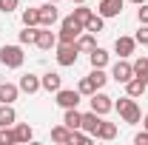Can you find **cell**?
Wrapping results in <instances>:
<instances>
[{"label": "cell", "instance_id": "7", "mask_svg": "<svg viewBox=\"0 0 148 145\" xmlns=\"http://www.w3.org/2000/svg\"><path fill=\"white\" fill-rule=\"evenodd\" d=\"M131 77H134V66H131L125 57H120V60L111 66V80H117V83H123V85H125Z\"/></svg>", "mask_w": 148, "mask_h": 145}, {"label": "cell", "instance_id": "5", "mask_svg": "<svg viewBox=\"0 0 148 145\" xmlns=\"http://www.w3.org/2000/svg\"><path fill=\"white\" fill-rule=\"evenodd\" d=\"M80 100H83V94H80L77 88H60V91H54V103L63 111H66V108H77Z\"/></svg>", "mask_w": 148, "mask_h": 145}, {"label": "cell", "instance_id": "29", "mask_svg": "<svg viewBox=\"0 0 148 145\" xmlns=\"http://www.w3.org/2000/svg\"><path fill=\"white\" fill-rule=\"evenodd\" d=\"M77 91H80V94H83V97H91L94 91H100V88H97V85H94V80H91V77H83V80H80V83H77Z\"/></svg>", "mask_w": 148, "mask_h": 145}, {"label": "cell", "instance_id": "40", "mask_svg": "<svg viewBox=\"0 0 148 145\" xmlns=\"http://www.w3.org/2000/svg\"><path fill=\"white\" fill-rule=\"evenodd\" d=\"M51 3H60V0H51Z\"/></svg>", "mask_w": 148, "mask_h": 145}, {"label": "cell", "instance_id": "12", "mask_svg": "<svg viewBox=\"0 0 148 145\" xmlns=\"http://www.w3.org/2000/svg\"><path fill=\"white\" fill-rule=\"evenodd\" d=\"M100 122H103V117H100V114H97V111H86V114H83V131H86V134H91V137H97V131H100Z\"/></svg>", "mask_w": 148, "mask_h": 145}, {"label": "cell", "instance_id": "9", "mask_svg": "<svg viewBox=\"0 0 148 145\" xmlns=\"http://www.w3.org/2000/svg\"><path fill=\"white\" fill-rule=\"evenodd\" d=\"M40 9V26H54L57 20H60V12H57V3H51V0H46L43 6H37Z\"/></svg>", "mask_w": 148, "mask_h": 145}, {"label": "cell", "instance_id": "26", "mask_svg": "<svg viewBox=\"0 0 148 145\" xmlns=\"http://www.w3.org/2000/svg\"><path fill=\"white\" fill-rule=\"evenodd\" d=\"M23 26H40V9L37 6L23 9Z\"/></svg>", "mask_w": 148, "mask_h": 145}, {"label": "cell", "instance_id": "10", "mask_svg": "<svg viewBox=\"0 0 148 145\" xmlns=\"http://www.w3.org/2000/svg\"><path fill=\"white\" fill-rule=\"evenodd\" d=\"M123 6H125V0H100V6H97V14H103V17H120L123 14Z\"/></svg>", "mask_w": 148, "mask_h": 145}, {"label": "cell", "instance_id": "4", "mask_svg": "<svg viewBox=\"0 0 148 145\" xmlns=\"http://www.w3.org/2000/svg\"><path fill=\"white\" fill-rule=\"evenodd\" d=\"M23 60H26V54H23L20 46H0V63L6 68H20Z\"/></svg>", "mask_w": 148, "mask_h": 145}, {"label": "cell", "instance_id": "25", "mask_svg": "<svg viewBox=\"0 0 148 145\" xmlns=\"http://www.w3.org/2000/svg\"><path fill=\"white\" fill-rule=\"evenodd\" d=\"M37 29H40V26H23V31H20V46H34Z\"/></svg>", "mask_w": 148, "mask_h": 145}, {"label": "cell", "instance_id": "27", "mask_svg": "<svg viewBox=\"0 0 148 145\" xmlns=\"http://www.w3.org/2000/svg\"><path fill=\"white\" fill-rule=\"evenodd\" d=\"M103 29H106V17H103V14H97V12H94V17L88 20V23H86V31H91V34H100V31H103Z\"/></svg>", "mask_w": 148, "mask_h": 145}, {"label": "cell", "instance_id": "8", "mask_svg": "<svg viewBox=\"0 0 148 145\" xmlns=\"http://www.w3.org/2000/svg\"><path fill=\"white\" fill-rule=\"evenodd\" d=\"M34 46L40 49V51H51L57 46V31H51L49 26H40L37 29V40H34Z\"/></svg>", "mask_w": 148, "mask_h": 145}, {"label": "cell", "instance_id": "20", "mask_svg": "<svg viewBox=\"0 0 148 145\" xmlns=\"http://www.w3.org/2000/svg\"><path fill=\"white\" fill-rule=\"evenodd\" d=\"M71 17L77 20V23H80L83 29H86V23H88V20L94 17V9H88L86 3H77V9H74V12H71Z\"/></svg>", "mask_w": 148, "mask_h": 145}, {"label": "cell", "instance_id": "31", "mask_svg": "<svg viewBox=\"0 0 148 145\" xmlns=\"http://www.w3.org/2000/svg\"><path fill=\"white\" fill-rule=\"evenodd\" d=\"M88 77L94 80V85H97V88H103V85H106V83L111 80V77L103 71V68H91V74H88Z\"/></svg>", "mask_w": 148, "mask_h": 145}, {"label": "cell", "instance_id": "18", "mask_svg": "<svg viewBox=\"0 0 148 145\" xmlns=\"http://www.w3.org/2000/svg\"><path fill=\"white\" fill-rule=\"evenodd\" d=\"M17 97H20V85H14V83H0V103H12L14 105Z\"/></svg>", "mask_w": 148, "mask_h": 145}, {"label": "cell", "instance_id": "24", "mask_svg": "<svg viewBox=\"0 0 148 145\" xmlns=\"http://www.w3.org/2000/svg\"><path fill=\"white\" fill-rule=\"evenodd\" d=\"M63 122H66V125L74 131V128L83 125V114H80L77 108H66V114H63Z\"/></svg>", "mask_w": 148, "mask_h": 145}, {"label": "cell", "instance_id": "1", "mask_svg": "<svg viewBox=\"0 0 148 145\" xmlns=\"http://www.w3.org/2000/svg\"><path fill=\"white\" fill-rule=\"evenodd\" d=\"M114 111H120V117H123V122H128V125H137L140 120H143V111L137 105V100L134 97H120L117 103H114Z\"/></svg>", "mask_w": 148, "mask_h": 145}, {"label": "cell", "instance_id": "14", "mask_svg": "<svg viewBox=\"0 0 148 145\" xmlns=\"http://www.w3.org/2000/svg\"><path fill=\"white\" fill-rule=\"evenodd\" d=\"M20 91H23V94H37V91L43 88V85H40V77H37V74H23V77H20Z\"/></svg>", "mask_w": 148, "mask_h": 145}, {"label": "cell", "instance_id": "33", "mask_svg": "<svg viewBox=\"0 0 148 145\" xmlns=\"http://www.w3.org/2000/svg\"><path fill=\"white\" fill-rule=\"evenodd\" d=\"M17 6H20V0H0V12L3 14H12Z\"/></svg>", "mask_w": 148, "mask_h": 145}, {"label": "cell", "instance_id": "21", "mask_svg": "<svg viewBox=\"0 0 148 145\" xmlns=\"http://www.w3.org/2000/svg\"><path fill=\"white\" fill-rule=\"evenodd\" d=\"M14 137H17V142H29V140H34V128L29 125V122H14Z\"/></svg>", "mask_w": 148, "mask_h": 145}, {"label": "cell", "instance_id": "30", "mask_svg": "<svg viewBox=\"0 0 148 145\" xmlns=\"http://www.w3.org/2000/svg\"><path fill=\"white\" fill-rule=\"evenodd\" d=\"M91 140H94V137H91V134H86L83 128H74V131H71V145L74 142H77V145H88Z\"/></svg>", "mask_w": 148, "mask_h": 145}, {"label": "cell", "instance_id": "39", "mask_svg": "<svg viewBox=\"0 0 148 145\" xmlns=\"http://www.w3.org/2000/svg\"><path fill=\"white\" fill-rule=\"evenodd\" d=\"M71 3H74V6H77V3H86V0H71Z\"/></svg>", "mask_w": 148, "mask_h": 145}, {"label": "cell", "instance_id": "2", "mask_svg": "<svg viewBox=\"0 0 148 145\" xmlns=\"http://www.w3.org/2000/svg\"><path fill=\"white\" fill-rule=\"evenodd\" d=\"M86 29L77 23V20L69 14V17H63V23H60V31H57V43H74L77 37L83 34Z\"/></svg>", "mask_w": 148, "mask_h": 145}, {"label": "cell", "instance_id": "22", "mask_svg": "<svg viewBox=\"0 0 148 145\" xmlns=\"http://www.w3.org/2000/svg\"><path fill=\"white\" fill-rule=\"evenodd\" d=\"M74 46H77L80 51H86V54H88L91 49H97V40H94V34H91V31H83V34L74 40Z\"/></svg>", "mask_w": 148, "mask_h": 145}, {"label": "cell", "instance_id": "19", "mask_svg": "<svg viewBox=\"0 0 148 145\" xmlns=\"http://www.w3.org/2000/svg\"><path fill=\"white\" fill-rule=\"evenodd\" d=\"M51 140L60 142V145H71V128L66 125V122L63 125H54L51 128Z\"/></svg>", "mask_w": 148, "mask_h": 145}, {"label": "cell", "instance_id": "23", "mask_svg": "<svg viewBox=\"0 0 148 145\" xmlns=\"http://www.w3.org/2000/svg\"><path fill=\"white\" fill-rule=\"evenodd\" d=\"M114 137H117V125H114V122H106V120H103V122H100V131H97V137H94V140L111 142Z\"/></svg>", "mask_w": 148, "mask_h": 145}, {"label": "cell", "instance_id": "28", "mask_svg": "<svg viewBox=\"0 0 148 145\" xmlns=\"http://www.w3.org/2000/svg\"><path fill=\"white\" fill-rule=\"evenodd\" d=\"M131 66H134V77H143L148 83V57H137Z\"/></svg>", "mask_w": 148, "mask_h": 145}, {"label": "cell", "instance_id": "3", "mask_svg": "<svg viewBox=\"0 0 148 145\" xmlns=\"http://www.w3.org/2000/svg\"><path fill=\"white\" fill-rule=\"evenodd\" d=\"M54 60H57V66H63V68H69V66H74L77 63V54H80V49L74 46V43H57L54 46Z\"/></svg>", "mask_w": 148, "mask_h": 145}, {"label": "cell", "instance_id": "32", "mask_svg": "<svg viewBox=\"0 0 148 145\" xmlns=\"http://www.w3.org/2000/svg\"><path fill=\"white\" fill-rule=\"evenodd\" d=\"M17 142V137H14V128H0V145H14Z\"/></svg>", "mask_w": 148, "mask_h": 145}, {"label": "cell", "instance_id": "13", "mask_svg": "<svg viewBox=\"0 0 148 145\" xmlns=\"http://www.w3.org/2000/svg\"><path fill=\"white\" fill-rule=\"evenodd\" d=\"M40 85H43V91H49V94H54V91L63 88V77L57 71H46L43 77H40Z\"/></svg>", "mask_w": 148, "mask_h": 145}, {"label": "cell", "instance_id": "36", "mask_svg": "<svg viewBox=\"0 0 148 145\" xmlns=\"http://www.w3.org/2000/svg\"><path fill=\"white\" fill-rule=\"evenodd\" d=\"M134 145H148V131H145V128H143V131L134 137Z\"/></svg>", "mask_w": 148, "mask_h": 145}, {"label": "cell", "instance_id": "17", "mask_svg": "<svg viewBox=\"0 0 148 145\" xmlns=\"http://www.w3.org/2000/svg\"><path fill=\"white\" fill-rule=\"evenodd\" d=\"M145 88H148V83L143 80V77H131L128 83H125V94H128V97H134V100H137V97H143V94H145Z\"/></svg>", "mask_w": 148, "mask_h": 145}, {"label": "cell", "instance_id": "34", "mask_svg": "<svg viewBox=\"0 0 148 145\" xmlns=\"http://www.w3.org/2000/svg\"><path fill=\"white\" fill-rule=\"evenodd\" d=\"M137 20H140V26H148V3H140V9H137Z\"/></svg>", "mask_w": 148, "mask_h": 145}, {"label": "cell", "instance_id": "35", "mask_svg": "<svg viewBox=\"0 0 148 145\" xmlns=\"http://www.w3.org/2000/svg\"><path fill=\"white\" fill-rule=\"evenodd\" d=\"M134 40H137L140 46H148V26H140V31L134 34Z\"/></svg>", "mask_w": 148, "mask_h": 145}, {"label": "cell", "instance_id": "11", "mask_svg": "<svg viewBox=\"0 0 148 145\" xmlns=\"http://www.w3.org/2000/svg\"><path fill=\"white\" fill-rule=\"evenodd\" d=\"M134 49H137V40H134V37H125V34H123V37L114 40V51H117L120 57H125V60L134 54Z\"/></svg>", "mask_w": 148, "mask_h": 145}, {"label": "cell", "instance_id": "6", "mask_svg": "<svg viewBox=\"0 0 148 145\" xmlns=\"http://www.w3.org/2000/svg\"><path fill=\"white\" fill-rule=\"evenodd\" d=\"M88 103H91V111H97L100 117H106L108 111H114V100H111L108 94H103V88L94 91L91 97H88Z\"/></svg>", "mask_w": 148, "mask_h": 145}, {"label": "cell", "instance_id": "37", "mask_svg": "<svg viewBox=\"0 0 148 145\" xmlns=\"http://www.w3.org/2000/svg\"><path fill=\"white\" fill-rule=\"evenodd\" d=\"M143 128H145V131H148V114H145V117H143Z\"/></svg>", "mask_w": 148, "mask_h": 145}, {"label": "cell", "instance_id": "15", "mask_svg": "<svg viewBox=\"0 0 148 145\" xmlns=\"http://www.w3.org/2000/svg\"><path fill=\"white\" fill-rule=\"evenodd\" d=\"M17 122V111L12 103H0V128H9Z\"/></svg>", "mask_w": 148, "mask_h": 145}, {"label": "cell", "instance_id": "38", "mask_svg": "<svg viewBox=\"0 0 148 145\" xmlns=\"http://www.w3.org/2000/svg\"><path fill=\"white\" fill-rule=\"evenodd\" d=\"M128 3H137V6H140V3H145V0H128Z\"/></svg>", "mask_w": 148, "mask_h": 145}, {"label": "cell", "instance_id": "16", "mask_svg": "<svg viewBox=\"0 0 148 145\" xmlns=\"http://www.w3.org/2000/svg\"><path fill=\"white\" fill-rule=\"evenodd\" d=\"M108 60H111L108 51H106V49H100V46L88 51V63H91V68H106V66H108Z\"/></svg>", "mask_w": 148, "mask_h": 145}]
</instances>
